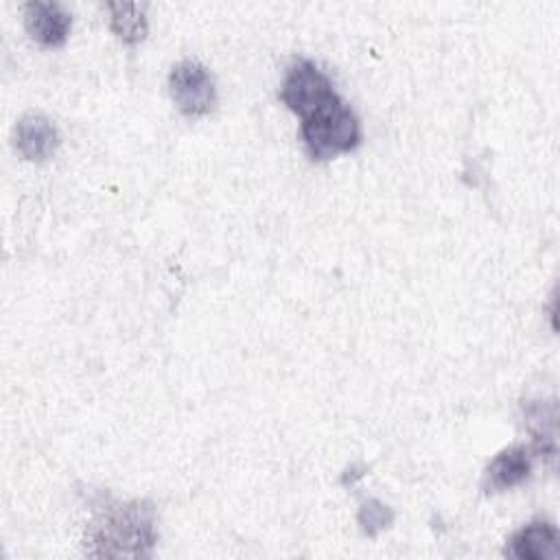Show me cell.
<instances>
[{
	"label": "cell",
	"instance_id": "cell-1",
	"mask_svg": "<svg viewBox=\"0 0 560 560\" xmlns=\"http://www.w3.org/2000/svg\"><path fill=\"white\" fill-rule=\"evenodd\" d=\"M155 538V512L151 503H112L90 523L85 551L105 558H142L151 556Z\"/></svg>",
	"mask_w": 560,
	"mask_h": 560
},
{
	"label": "cell",
	"instance_id": "cell-2",
	"mask_svg": "<svg viewBox=\"0 0 560 560\" xmlns=\"http://www.w3.org/2000/svg\"><path fill=\"white\" fill-rule=\"evenodd\" d=\"M300 133L313 160H330L361 142V125L352 107L337 94L324 107L302 118Z\"/></svg>",
	"mask_w": 560,
	"mask_h": 560
},
{
	"label": "cell",
	"instance_id": "cell-3",
	"mask_svg": "<svg viewBox=\"0 0 560 560\" xmlns=\"http://www.w3.org/2000/svg\"><path fill=\"white\" fill-rule=\"evenodd\" d=\"M337 96L332 81L308 59H295L282 79L280 101L300 118L311 116Z\"/></svg>",
	"mask_w": 560,
	"mask_h": 560
},
{
	"label": "cell",
	"instance_id": "cell-4",
	"mask_svg": "<svg viewBox=\"0 0 560 560\" xmlns=\"http://www.w3.org/2000/svg\"><path fill=\"white\" fill-rule=\"evenodd\" d=\"M168 94L186 118H201L217 105L214 77L195 59H184L173 66L168 74Z\"/></svg>",
	"mask_w": 560,
	"mask_h": 560
},
{
	"label": "cell",
	"instance_id": "cell-5",
	"mask_svg": "<svg viewBox=\"0 0 560 560\" xmlns=\"http://www.w3.org/2000/svg\"><path fill=\"white\" fill-rule=\"evenodd\" d=\"M505 556L514 560H556L560 556L558 527L542 518L523 525L510 536Z\"/></svg>",
	"mask_w": 560,
	"mask_h": 560
},
{
	"label": "cell",
	"instance_id": "cell-6",
	"mask_svg": "<svg viewBox=\"0 0 560 560\" xmlns=\"http://www.w3.org/2000/svg\"><path fill=\"white\" fill-rule=\"evenodd\" d=\"M24 24L28 35L42 46L55 48L68 39L72 15L59 2H28L24 7Z\"/></svg>",
	"mask_w": 560,
	"mask_h": 560
},
{
	"label": "cell",
	"instance_id": "cell-7",
	"mask_svg": "<svg viewBox=\"0 0 560 560\" xmlns=\"http://www.w3.org/2000/svg\"><path fill=\"white\" fill-rule=\"evenodd\" d=\"M13 142L24 160L44 162L57 151L59 131L50 118L42 114H26L13 129Z\"/></svg>",
	"mask_w": 560,
	"mask_h": 560
},
{
	"label": "cell",
	"instance_id": "cell-8",
	"mask_svg": "<svg viewBox=\"0 0 560 560\" xmlns=\"http://www.w3.org/2000/svg\"><path fill=\"white\" fill-rule=\"evenodd\" d=\"M532 472V451L527 446H510L497 453L486 472H483V490L501 492L518 486Z\"/></svg>",
	"mask_w": 560,
	"mask_h": 560
},
{
	"label": "cell",
	"instance_id": "cell-9",
	"mask_svg": "<svg viewBox=\"0 0 560 560\" xmlns=\"http://www.w3.org/2000/svg\"><path fill=\"white\" fill-rule=\"evenodd\" d=\"M109 26L125 44H138L147 37V4L144 2H107Z\"/></svg>",
	"mask_w": 560,
	"mask_h": 560
},
{
	"label": "cell",
	"instance_id": "cell-10",
	"mask_svg": "<svg viewBox=\"0 0 560 560\" xmlns=\"http://www.w3.org/2000/svg\"><path fill=\"white\" fill-rule=\"evenodd\" d=\"M357 521H359L363 534L376 536L378 532H383L385 527L392 525L394 514H392V510H389L385 503H381V501H376V499H368V501L361 505V510H359V514H357Z\"/></svg>",
	"mask_w": 560,
	"mask_h": 560
}]
</instances>
